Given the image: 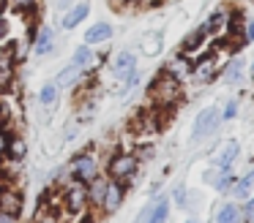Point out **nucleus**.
Wrapping results in <instances>:
<instances>
[{
	"mask_svg": "<svg viewBox=\"0 0 254 223\" xmlns=\"http://www.w3.org/2000/svg\"><path fill=\"white\" fill-rule=\"evenodd\" d=\"M8 5H11L14 11H19V14H33L36 8H39V0H6Z\"/></svg>",
	"mask_w": 254,
	"mask_h": 223,
	"instance_id": "34",
	"label": "nucleus"
},
{
	"mask_svg": "<svg viewBox=\"0 0 254 223\" xmlns=\"http://www.w3.org/2000/svg\"><path fill=\"white\" fill-rule=\"evenodd\" d=\"M139 166H142V163L137 161V155H134L131 150H121V152H112V155L104 161V174H107V179L123 182V185H128V190H131L134 179L139 177Z\"/></svg>",
	"mask_w": 254,
	"mask_h": 223,
	"instance_id": "2",
	"label": "nucleus"
},
{
	"mask_svg": "<svg viewBox=\"0 0 254 223\" xmlns=\"http://www.w3.org/2000/svg\"><path fill=\"white\" fill-rule=\"evenodd\" d=\"M55 46H58V33L55 27L50 25H39L33 30V41H30V52L36 57H47V54H55Z\"/></svg>",
	"mask_w": 254,
	"mask_h": 223,
	"instance_id": "9",
	"label": "nucleus"
},
{
	"mask_svg": "<svg viewBox=\"0 0 254 223\" xmlns=\"http://www.w3.org/2000/svg\"><path fill=\"white\" fill-rule=\"evenodd\" d=\"M246 44H254V19L243 22V46Z\"/></svg>",
	"mask_w": 254,
	"mask_h": 223,
	"instance_id": "36",
	"label": "nucleus"
},
{
	"mask_svg": "<svg viewBox=\"0 0 254 223\" xmlns=\"http://www.w3.org/2000/svg\"><path fill=\"white\" fill-rule=\"evenodd\" d=\"M205 41H208V36L202 33V27H194V30H189L186 36H183L181 46H178V54H183V57H189L194 63L197 57H202L208 49H205Z\"/></svg>",
	"mask_w": 254,
	"mask_h": 223,
	"instance_id": "10",
	"label": "nucleus"
},
{
	"mask_svg": "<svg viewBox=\"0 0 254 223\" xmlns=\"http://www.w3.org/2000/svg\"><path fill=\"white\" fill-rule=\"evenodd\" d=\"M219 123H221L219 106H216V103L202 106L197 112V117H194V123H191V144H202L205 139H210V136L219 131Z\"/></svg>",
	"mask_w": 254,
	"mask_h": 223,
	"instance_id": "4",
	"label": "nucleus"
},
{
	"mask_svg": "<svg viewBox=\"0 0 254 223\" xmlns=\"http://www.w3.org/2000/svg\"><path fill=\"white\" fill-rule=\"evenodd\" d=\"M66 212H52V210H47V207L44 204H41V201H39V210H36V215H33V221H30V223H63V221H66Z\"/></svg>",
	"mask_w": 254,
	"mask_h": 223,
	"instance_id": "29",
	"label": "nucleus"
},
{
	"mask_svg": "<svg viewBox=\"0 0 254 223\" xmlns=\"http://www.w3.org/2000/svg\"><path fill=\"white\" fill-rule=\"evenodd\" d=\"M170 212H172L170 196L159 193L156 199H150V210H148L145 223H167V221H170Z\"/></svg>",
	"mask_w": 254,
	"mask_h": 223,
	"instance_id": "20",
	"label": "nucleus"
},
{
	"mask_svg": "<svg viewBox=\"0 0 254 223\" xmlns=\"http://www.w3.org/2000/svg\"><path fill=\"white\" fill-rule=\"evenodd\" d=\"M139 82H142V71L137 68V71H134V74H128L126 79L121 82V87H118V95H121V98H126L128 92H134V90H137V87H139Z\"/></svg>",
	"mask_w": 254,
	"mask_h": 223,
	"instance_id": "31",
	"label": "nucleus"
},
{
	"mask_svg": "<svg viewBox=\"0 0 254 223\" xmlns=\"http://www.w3.org/2000/svg\"><path fill=\"white\" fill-rule=\"evenodd\" d=\"M235 174L232 172H219L216 174V179H213V190L219 196H230L232 193V188H235Z\"/></svg>",
	"mask_w": 254,
	"mask_h": 223,
	"instance_id": "28",
	"label": "nucleus"
},
{
	"mask_svg": "<svg viewBox=\"0 0 254 223\" xmlns=\"http://www.w3.org/2000/svg\"><path fill=\"white\" fill-rule=\"evenodd\" d=\"M36 103H39L44 112H52V109L61 103V87L55 85V82H44V85L39 87V95H36Z\"/></svg>",
	"mask_w": 254,
	"mask_h": 223,
	"instance_id": "23",
	"label": "nucleus"
},
{
	"mask_svg": "<svg viewBox=\"0 0 254 223\" xmlns=\"http://www.w3.org/2000/svg\"><path fill=\"white\" fill-rule=\"evenodd\" d=\"M8 30H11V25H8V19H6V16L0 14V44H3V41L8 38Z\"/></svg>",
	"mask_w": 254,
	"mask_h": 223,
	"instance_id": "38",
	"label": "nucleus"
},
{
	"mask_svg": "<svg viewBox=\"0 0 254 223\" xmlns=\"http://www.w3.org/2000/svg\"><path fill=\"white\" fill-rule=\"evenodd\" d=\"M230 196H235L238 201H246L249 196H254V169H249L243 177L235 179V188H232Z\"/></svg>",
	"mask_w": 254,
	"mask_h": 223,
	"instance_id": "27",
	"label": "nucleus"
},
{
	"mask_svg": "<svg viewBox=\"0 0 254 223\" xmlns=\"http://www.w3.org/2000/svg\"><path fill=\"white\" fill-rule=\"evenodd\" d=\"M25 158H28V139L19 134L11 136V141H8V152H6V161L14 163V166H22Z\"/></svg>",
	"mask_w": 254,
	"mask_h": 223,
	"instance_id": "25",
	"label": "nucleus"
},
{
	"mask_svg": "<svg viewBox=\"0 0 254 223\" xmlns=\"http://www.w3.org/2000/svg\"><path fill=\"white\" fill-rule=\"evenodd\" d=\"M243 76H246V57H243V52H241V54H232V57L227 60L224 65H221V71H219L221 85H227V87L241 85Z\"/></svg>",
	"mask_w": 254,
	"mask_h": 223,
	"instance_id": "11",
	"label": "nucleus"
},
{
	"mask_svg": "<svg viewBox=\"0 0 254 223\" xmlns=\"http://www.w3.org/2000/svg\"><path fill=\"white\" fill-rule=\"evenodd\" d=\"M249 74H252V76H254V60H252V65H249Z\"/></svg>",
	"mask_w": 254,
	"mask_h": 223,
	"instance_id": "46",
	"label": "nucleus"
},
{
	"mask_svg": "<svg viewBox=\"0 0 254 223\" xmlns=\"http://www.w3.org/2000/svg\"><path fill=\"white\" fill-rule=\"evenodd\" d=\"M107 3H110L112 8H118V11H126L128 5H134V0H107Z\"/></svg>",
	"mask_w": 254,
	"mask_h": 223,
	"instance_id": "40",
	"label": "nucleus"
},
{
	"mask_svg": "<svg viewBox=\"0 0 254 223\" xmlns=\"http://www.w3.org/2000/svg\"><path fill=\"white\" fill-rule=\"evenodd\" d=\"M191 60H189V57H183V54H172V57L170 60H167V63H164V68H161V71H164V74H170L172 76V79H178V82H181V85H183V82H189V76H191Z\"/></svg>",
	"mask_w": 254,
	"mask_h": 223,
	"instance_id": "19",
	"label": "nucleus"
},
{
	"mask_svg": "<svg viewBox=\"0 0 254 223\" xmlns=\"http://www.w3.org/2000/svg\"><path fill=\"white\" fill-rule=\"evenodd\" d=\"M112 36H115V27H112L110 22L101 19V22H93V25L82 33V44H88V46H99V44L112 41Z\"/></svg>",
	"mask_w": 254,
	"mask_h": 223,
	"instance_id": "18",
	"label": "nucleus"
},
{
	"mask_svg": "<svg viewBox=\"0 0 254 223\" xmlns=\"http://www.w3.org/2000/svg\"><path fill=\"white\" fill-rule=\"evenodd\" d=\"M205 207V196L199 193V190H189L186 196V204H183V210L189 212V218H199V212H202Z\"/></svg>",
	"mask_w": 254,
	"mask_h": 223,
	"instance_id": "30",
	"label": "nucleus"
},
{
	"mask_svg": "<svg viewBox=\"0 0 254 223\" xmlns=\"http://www.w3.org/2000/svg\"><path fill=\"white\" fill-rule=\"evenodd\" d=\"M6 179V172H3V161H0V182Z\"/></svg>",
	"mask_w": 254,
	"mask_h": 223,
	"instance_id": "45",
	"label": "nucleus"
},
{
	"mask_svg": "<svg viewBox=\"0 0 254 223\" xmlns=\"http://www.w3.org/2000/svg\"><path fill=\"white\" fill-rule=\"evenodd\" d=\"M186 196H189V188L183 182H178L175 188L170 190V204H175L178 210H183V204H186Z\"/></svg>",
	"mask_w": 254,
	"mask_h": 223,
	"instance_id": "33",
	"label": "nucleus"
},
{
	"mask_svg": "<svg viewBox=\"0 0 254 223\" xmlns=\"http://www.w3.org/2000/svg\"><path fill=\"white\" fill-rule=\"evenodd\" d=\"M88 14H90V3L88 0H77L66 14H61V22H58V25H61V30H66V33L77 30V27L88 19Z\"/></svg>",
	"mask_w": 254,
	"mask_h": 223,
	"instance_id": "17",
	"label": "nucleus"
},
{
	"mask_svg": "<svg viewBox=\"0 0 254 223\" xmlns=\"http://www.w3.org/2000/svg\"><path fill=\"white\" fill-rule=\"evenodd\" d=\"M0 223H22V218H11L6 212H0Z\"/></svg>",
	"mask_w": 254,
	"mask_h": 223,
	"instance_id": "43",
	"label": "nucleus"
},
{
	"mask_svg": "<svg viewBox=\"0 0 254 223\" xmlns=\"http://www.w3.org/2000/svg\"><path fill=\"white\" fill-rule=\"evenodd\" d=\"M219 71H221V65H219V57H216V49H208L202 57L194 60L189 82H191L194 87H208L219 79Z\"/></svg>",
	"mask_w": 254,
	"mask_h": 223,
	"instance_id": "6",
	"label": "nucleus"
},
{
	"mask_svg": "<svg viewBox=\"0 0 254 223\" xmlns=\"http://www.w3.org/2000/svg\"><path fill=\"white\" fill-rule=\"evenodd\" d=\"M0 212H6L11 218H22L25 212V190H19L11 179L0 182Z\"/></svg>",
	"mask_w": 254,
	"mask_h": 223,
	"instance_id": "7",
	"label": "nucleus"
},
{
	"mask_svg": "<svg viewBox=\"0 0 254 223\" xmlns=\"http://www.w3.org/2000/svg\"><path fill=\"white\" fill-rule=\"evenodd\" d=\"M137 68H139V57H137V52H131V49H121V52H115L112 60H110V76L118 79V82H123Z\"/></svg>",
	"mask_w": 254,
	"mask_h": 223,
	"instance_id": "8",
	"label": "nucleus"
},
{
	"mask_svg": "<svg viewBox=\"0 0 254 223\" xmlns=\"http://www.w3.org/2000/svg\"><path fill=\"white\" fill-rule=\"evenodd\" d=\"M14 79H17V57H14V44H8L0 46V92H6Z\"/></svg>",
	"mask_w": 254,
	"mask_h": 223,
	"instance_id": "12",
	"label": "nucleus"
},
{
	"mask_svg": "<svg viewBox=\"0 0 254 223\" xmlns=\"http://www.w3.org/2000/svg\"><path fill=\"white\" fill-rule=\"evenodd\" d=\"M68 177L74 182L88 185L90 179H96L99 174H104V161H101L99 150H79L77 155L68 161Z\"/></svg>",
	"mask_w": 254,
	"mask_h": 223,
	"instance_id": "3",
	"label": "nucleus"
},
{
	"mask_svg": "<svg viewBox=\"0 0 254 223\" xmlns=\"http://www.w3.org/2000/svg\"><path fill=\"white\" fill-rule=\"evenodd\" d=\"M213 223H243L241 221V204L232 199H224L213 212Z\"/></svg>",
	"mask_w": 254,
	"mask_h": 223,
	"instance_id": "24",
	"label": "nucleus"
},
{
	"mask_svg": "<svg viewBox=\"0 0 254 223\" xmlns=\"http://www.w3.org/2000/svg\"><path fill=\"white\" fill-rule=\"evenodd\" d=\"M230 16H232V8H227V5H216L213 11L208 14V19L202 22V33L205 36H219V33H227V25H230Z\"/></svg>",
	"mask_w": 254,
	"mask_h": 223,
	"instance_id": "15",
	"label": "nucleus"
},
{
	"mask_svg": "<svg viewBox=\"0 0 254 223\" xmlns=\"http://www.w3.org/2000/svg\"><path fill=\"white\" fill-rule=\"evenodd\" d=\"M139 52L145 57H159L164 52V30H148L139 38Z\"/></svg>",
	"mask_w": 254,
	"mask_h": 223,
	"instance_id": "22",
	"label": "nucleus"
},
{
	"mask_svg": "<svg viewBox=\"0 0 254 223\" xmlns=\"http://www.w3.org/2000/svg\"><path fill=\"white\" fill-rule=\"evenodd\" d=\"M82 79H85V74H82V71H77L71 63H66L61 71H58V76H55L52 82H55V85L63 90V87H74V85H79Z\"/></svg>",
	"mask_w": 254,
	"mask_h": 223,
	"instance_id": "26",
	"label": "nucleus"
},
{
	"mask_svg": "<svg viewBox=\"0 0 254 223\" xmlns=\"http://www.w3.org/2000/svg\"><path fill=\"white\" fill-rule=\"evenodd\" d=\"M14 131H0V158H6L8 152V141H11Z\"/></svg>",
	"mask_w": 254,
	"mask_h": 223,
	"instance_id": "37",
	"label": "nucleus"
},
{
	"mask_svg": "<svg viewBox=\"0 0 254 223\" xmlns=\"http://www.w3.org/2000/svg\"><path fill=\"white\" fill-rule=\"evenodd\" d=\"M241 221L254 223V196H249L246 201H241Z\"/></svg>",
	"mask_w": 254,
	"mask_h": 223,
	"instance_id": "35",
	"label": "nucleus"
},
{
	"mask_svg": "<svg viewBox=\"0 0 254 223\" xmlns=\"http://www.w3.org/2000/svg\"><path fill=\"white\" fill-rule=\"evenodd\" d=\"M216 174H219V169H216V166H210V169H205V172H202V179H205V182H210V185H213Z\"/></svg>",
	"mask_w": 254,
	"mask_h": 223,
	"instance_id": "42",
	"label": "nucleus"
},
{
	"mask_svg": "<svg viewBox=\"0 0 254 223\" xmlns=\"http://www.w3.org/2000/svg\"><path fill=\"white\" fill-rule=\"evenodd\" d=\"M61 201H63V212H66L68 218L85 215V212L90 210L88 207V185L68 179V182L61 188Z\"/></svg>",
	"mask_w": 254,
	"mask_h": 223,
	"instance_id": "5",
	"label": "nucleus"
},
{
	"mask_svg": "<svg viewBox=\"0 0 254 223\" xmlns=\"http://www.w3.org/2000/svg\"><path fill=\"white\" fill-rule=\"evenodd\" d=\"M238 155H241V141L227 139L224 144L213 152V163H210V166H216L219 172H232V163L238 161Z\"/></svg>",
	"mask_w": 254,
	"mask_h": 223,
	"instance_id": "14",
	"label": "nucleus"
},
{
	"mask_svg": "<svg viewBox=\"0 0 254 223\" xmlns=\"http://www.w3.org/2000/svg\"><path fill=\"white\" fill-rule=\"evenodd\" d=\"M74 3H77V0H55V8L61 11V14H66V11L71 8Z\"/></svg>",
	"mask_w": 254,
	"mask_h": 223,
	"instance_id": "41",
	"label": "nucleus"
},
{
	"mask_svg": "<svg viewBox=\"0 0 254 223\" xmlns=\"http://www.w3.org/2000/svg\"><path fill=\"white\" fill-rule=\"evenodd\" d=\"M148 98L156 112H170V109H175L183 101V85L178 79H172L170 74L159 71L153 76V82L148 85Z\"/></svg>",
	"mask_w": 254,
	"mask_h": 223,
	"instance_id": "1",
	"label": "nucleus"
},
{
	"mask_svg": "<svg viewBox=\"0 0 254 223\" xmlns=\"http://www.w3.org/2000/svg\"><path fill=\"white\" fill-rule=\"evenodd\" d=\"M79 134V125H68V128H63V141H74Z\"/></svg>",
	"mask_w": 254,
	"mask_h": 223,
	"instance_id": "39",
	"label": "nucleus"
},
{
	"mask_svg": "<svg viewBox=\"0 0 254 223\" xmlns=\"http://www.w3.org/2000/svg\"><path fill=\"white\" fill-rule=\"evenodd\" d=\"M107 174H99L96 179H90L88 182V207H90V212H96L99 215L101 212V201H104V193H107Z\"/></svg>",
	"mask_w": 254,
	"mask_h": 223,
	"instance_id": "21",
	"label": "nucleus"
},
{
	"mask_svg": "<svg viewBox=\"0 0 254 223\" xmlns=\"http://www.w3.org/2000/svg\"><path fill=\"white\" fill-rule=\"evenodd\" d=\"M101 54L96 52L93 46H88V44H79L77 49H71V57H68V63L74 65L77 71H82V74H88L90 68H93L96 63H101Z\"/></svg>",
	"mask_w": 254,
	"mask_h": 223,
	"instance_id": "16",
	"label": "nucleus"
},
{
	"mask_svg": "<svg viewBox=\"0 0 254 223\" xmlns=\"http://www.w3.org/2000/svg\"><path fill=\"white\" fill-rule=\"evenodd\" d=\"M183 223H205V221H202V218H186Z\"/></svg>",
	"mask_w": 254,
	"mask_h": 223,
	"instance_id": "44",
	"label": "nucleus"
},
{
	"mask_svg": "<svg viewBox=\"0 0 254 223\" xmlns=\"http://www.w3.org/2000/svg\"><path fill=\"white\" fill-rule=\"evenodd\" d=\"M219 112H221V123H232V120L241 114V101H238V98H230V101L221 103Z\"/></svg>",
	"mask_w": 254,
	"mask_h": 223,
	"instance_id": "32",
	"label": "nucleus"
},
{
	"mask_svg": "<svg viewBox=\"0 0 254 223\" xmlns=\"http://www.w3.org/2000/svg\"><path fill=\"white\" fill-rule=\"evenodd\" d=\"M126 193H128V185L123 182H107V193H104V201H101V212L99 215H115L118 210L123 207L126 201Z\"/></svg>",
	"mask_w": 254,
	"mask_h": 223,
	"instance_id": "13",
	"label": "nucleus"
}]
</instances>
